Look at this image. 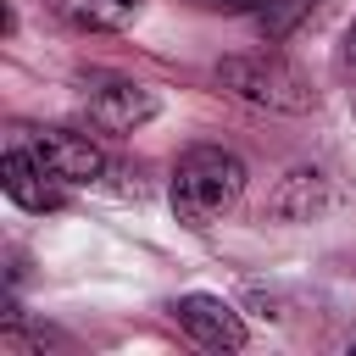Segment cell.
Segmentation results:
<instances>
[{
	"label": "cell",
	"mask_w": 356,
	"mask_h": 356,
	"mask_svg": "<svg viewBox=\"0 0 356 356\" xmlns=\"http://www.w3.org/2000/svg\"><path fill=\"white\" fill-rule=\"evenodd\" d=\"M28 145L44 156V167L61 178V184H95L100 172H106V150L89 139V134H72V128H39V134H28Z\"/></svg>",
	"instance_id": "8992f818"
},
{
	"label": "cell",
	"mask_w": 356,
	"mask_h": 356,
	"mask_svg": "<svg viewBox=\"0 0 356 356\" xmlns=\"http://www.w3.org/2000/svg\"><path fill=\"white\" fill-rule=\"evenodd\" d=\"M245 195V161L222 145H189L172 167V217L184 228H211L222 211H234V200Z\"/></svg>",
	"instance_id": "6da1fadb"
},
{
	"label": "cell",
	"mask_w": 356,
	"mask_h": 356,
	"mask_svg": "<svg viewBox=\"0 0 356 356\" xmlns=\"http://www.w3.org/2000/svg\"><path fill=\"white\" fill-rule=\"evenodd\" d=\"M206 11H261V0H195Z\"/></svg>",
	"instance_id": "30bf717a"
},
{
	"label": "cell",
	"mask_w": 356,
	"mask_h": 356,
	"mask_svg": "<svg viewBox=\"0 0 356 356\" xmlns=\"http://www.w3.org/2000/svg\"><path fill=\"white\" fill-rule=\"evenodd\" d=\"M345 61H350V67H356V22H350V28H345Z\"/></svg>",
	"instance_id": "8fae6325"
},
{
	"label": "cell",
	"mask_w": 356,
	"mask_h": 356,
	"mask_svg": "<svg viewBox=\"0 0 356 356\" xmlns=\"http://www.w3.org/2000/svg\"><path fill=\"white\" fill-rule=\"evenodd\" d=\"M172 317H178V328L195 339V345H206V350H245V317L222 300V295H178L172 300Z\"/></svg>",
	"instance_id": "5b68a950"
},
{
	"label": "cell",
	"mask_w": 356,
	"mask_h": 356,
	"mask_svg": "<svg viewBox=\"0 0 356 356\" xmlns=\"http://www.w3.org/2000/svg\"><path fill=\"white\" fill-rule=\"evenodd\" d=\"M89 122L100 128V134H134V128H145L150 117H156V89H145V83H134V78H100V83H89Z\"/></svg>",
	"instance_id": "277c9868"
},
{
	"label": "cell",
	"mask_w": 356,
	"mask_h": 356,
	"mask_svg": "<svg viewBox=\"0 0 356 356\" xmlns=\"http://www.w3.org/2000/svg\"><path fill=\"white\" fill-rule=\"evenodd\" d=\"M306 11H312V0H261V28L278 39V33H289Z\"/></svg>",
	"instance_id": "9c48e42d"
},
{
	"label": "cell",
	"mask_w": 356,
	"mask_h": 356,
	"mask_svg": "<svg viewBox=\"0 0 356 356\" xmlns=\"http://www.w3.org/2000/svg\"><path fill=\"white\" fill-rule=\"evenodd\" d=\"M0 189H6L22 211H61V206H67V195H72V184H61L28 139H22V145H11V150L0 156Z\"/></svg>",
	"instance_id": "3957f363"
},
{
	"label": "cell",
	"mask_w": 356,
	"mask_h": 356,
	"mask_svg": "<svg viewBox=\"0 0 356 356\" xmlns=\"http://www.w3.org/2000/svg\"><path fill=\"white\" fill-rule=\"evenodd\" d=\"M323 206H328V178L317 167H289L278 178V189L267 195V211L278 222H312Z\"/></svg>",
	"instance_id": "52a82bcc"
},
{
	"label": "cell",
	"mask_w": 356,
	"mask_h": 356,
	"mask_svg": "<svg viewBox=\"0 0 356 356\" xmlns=\"http://www.w3.org/2000/svg\"><path fill=\"white\" fill-rule=\"evenodd\" d=\"M217 83H222V89H234L239 100H250V106H261V111H284V117H300V111H312V106H317L312 78H306L295 61L267 56V50L217 61Z\"/></svg>",
	"instance_id": "7a4b0ae2"
},
{
	"label": "cell",
	"mask_w": 356,
	"mask_h": 356,
	"mask_svg": "<svg viewBox=\"0 0 356 356\" xmlns=\"http://www.w3.org/2000/svg\"><path fill=\"white\" fill-rule=\"evenodd\" d=\"M56 11L78 33H117V28L139 22L145 0H56Z\"/></svg>",
	"instance_id": "ba28073f"
}]
</instances>
